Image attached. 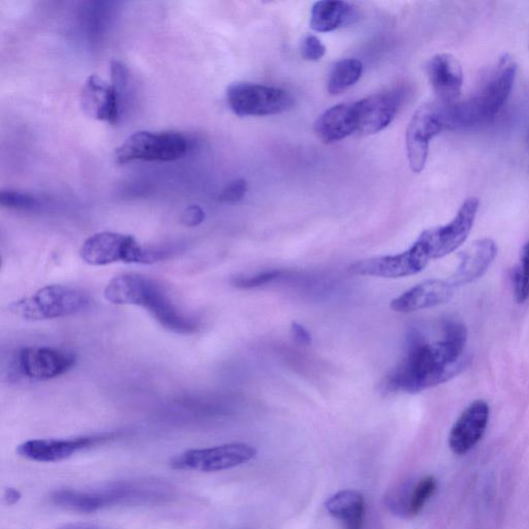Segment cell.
I'll list each match as a JSON object with an SVG mask.
<instances>
[{"instance_id":"1","label":"cell","mask_w":529,"mask_h":529,"mask_svg":"<svg viewBox=\"0 0 529 529\" xmlns=\"http://www.w3.org/2000/svg\"><path fill=\"white\" fill-rule=\"evenodd\" d=\"M463 342L443 339L427 342L419 333L410 336L408 351L385 382L389 392L419 393L459 375L468 366Z\"/></svg>"},{"instance_id":"2","label":"cell","mask_w":529,"mask_h":529,"mask_svg":"<svg viewBox=\"0 0 529 529\" xmlns=\"http://www.w3.org/2000/svg\"><path fill=\"white\" fill-rule=\"evenodd\" d=\"M173 486L154 479L124 480L91 490L60 489L51 502L69 511L91 514L117 506L158 505L171 501Z\"/></svg>"},{"instance_id":"3","label":"cell","mask_w":529,"mask_h":529,"mask_svg":"<svg viewBox=\"0 0 529 529\" xmlns=\"http://www.w3.org/2000/svg\"><path fill=\"white\" fill-rule=\"evenodd\" d=\"M104 296L115 305L143 307L165 329L177 334H193L198 322L182 313L166 288L158 280L136 274H120L112 278Z\"/></svg>"},{"instance_id":"4","label":"cell","mask_w":529,"mask_h":529,"mask_svg":"<svg viewBox=\"0 0 529 529\" xmlns=\"http://www.w3.org/2000/svg\"><path fill=\"white\" fill-rule=\"evenodd\" d=\"M516 73V62L504 55L468 99L444 104L447 131L475 130L490 123L508 102Z\"/></svg>"},{"instance_id":"5","label":"cell","mask_w":529,"mask_h":529,"mask_svg":"<svg viewBox=\"0 0 529 529\" xmlns=\"http://www.w3.org/2000/svg\"><path fill=\"white\" fill-rule=\"evenodd\" d=\"M170 248L146 247L135 237L115 232H101L90 236L80 248L81 259L90 266L115 263L149 265L170 258Z\"/></svg>"},{"instance_id":"6","label":"cell","mask_w":529,"mask_h":529,"mask_svg":"<svg viewBox=\"0 0 529 529\" xmlns=\"http://www.w3.org/2000/svg\"><path fill=\"white\" fill-rule=\"evenodd\" d=\"M89 305L90 298L83 291L69 286L51 285L13 302L9 310L19 319L38 322L74 316Z\"/></svg>"},{"instance_id":"7","label":"cell","mask_w":529,"mask_h":529,"mask_svg":"<svg viewBox=\"0 0 529 529\" xmlns=\"http://www.w3.org/2000/svg\"><path fill=\"white\" fill-rule=\"evenodd\" d=\"M188 149V140L179 132L141 131L117 147L115 160L119 165L137 161L174 162L183 158Z\"/></svg>"},{"instance_id":"8","label":"cell","mask_w":529,"mask_h":529,"mask_svg":"<svg viewBox=\"0 0 529 529\" xmlns=\"http://www.w3.org/2000/svg\"><path fill=\"white\" fill-rule=\"evenodd\" d=\"M227 99L231 110L240 117L282 114L295 105L289 91L255 83L231 85Z\"/></svg>"},{"instance_id":"9","label":"cell","mask_w":529,"mask_h":529,"mask_svg":"<svg viewBox=\"0 0 529 529\" xmlns=\"http://www.w3.org/2000/svg\"><path fill=\"white\" fill-rule=\"evenodd\" d=\"M257 449L251 445L235 443L205 449H193L178 454L171 460L175 470L202 473L222 472L252 461Z\"/></svg>"},{"instance_id":"10","label":"cell","mask_w":529,"mask_h":529,"mask_svg":"<svg viewBox=\"0 0 529 529\" xmlns=\"http://www.w3.org/2000/svg\"><path fill=\"white\" fill-rule=\"evenodd\" d=\"M445 131L447 126L443 103H427L415 112L406 137L408 159L413 172L421 173L424 170L431 140Z\"/></svg>"},{"instance_id":"11","label":"cell","mask_w":529,"mask_h":529,"mask_svg":"<svg viewBox=\"0 0 529 529\" xmlns=\"http://www.w3.org/2000/svg\"><path fill=\"white\" fill-rule=\"evenodd\" d=\"M477 198H469L459 208L454 219L447 225L424 231L418 238L431 259H441L455 252L468 239L479 211Z\"/></svg>"},{"instance_id":"12","label":"cell","mask_w":529,"mask_h":529,"mask_svg":"<svg viewBox=\"0 0 529 529\" xmlns=\"http://www.w3.org/2000/svg\"><path fill=\"white\" fill-rule=\"evenodd\" d=\"M430 260L427 248L417 239L406 252L358 261L350 267V271L362 276L401 278L422 272Z\"/></svg>"},{"instance_id":"13","label":"cell","mask_w":529,"mask_h":529,"mask_svg":"<svg viewBox=\"0 0 529 529\" xmlns=\"http://www.w3.org/2000/svg\"><path fill=\"white\" fill-rule=\"evenodd\" d=\"M76 362L74 353L48 347L23 348L16 357V366L21 375L39 382L66 375Z\"/></svg>"},{"instance_id":"14","label":"cell","mask_w":529,"mask_h":529,"mask_svg":"<svg viewBox=\"0 0 529 529\" xmlns=\"http://www.w3.org/2000/svg\"><path fill=\"white\" fill-rule=\"evenodd\" d=\"M114 438V433H107L74 439L30 440L21 444L17 452L21 457L31 461L59 462L83 450L105 444Z\"/></svg>"},{"instance_id":"15","label":"cell","mask_w":529,"mask_h":529,"mask_svg":"<svg viewBox=\"0 0 529 529\" xmlns=\"http://www.w3.org/2000/svg\"><path fill=\"white\" fill-rule=\"evenodd\" d=\"M83 112L96 120L115 124L120 116V92L99 76H90L81 91Z\"/></svg>"},{"instance_id":"16","label":"cell","mask_w":529,"mask_h":529,"mask_svg":"<svg viewBox=\"0 0 529 529\" xmlns=\"http://www.w3.org/2000/svg\"><path fill=\"white\" fill-rule=\"evenodd\" d=\"M489 415L490 409L484 400H476L464 410L450 432L449 446L454 454L464 455L481 441Z\"/></svg>"},{"instance_id":"17","label":"cell","mask_w":529,"mask_h":529,"mask_svg":"<svg viewBox=\"0 0 529 529\" xmlns=\"http://www.w3.org/2000/svg\"><path fill=\"white\" fill-rule=\"evenodd\" d=\"M396 92H382L355 102L358 132L373 135L385 130L393 121L400 106Z\"/></svg>"},{"instance_id":"18","label":"cell","mask_w":529,"mask_h":529,"mask_svg":"<svg viewBox=\"0 0 529 529\" xmlns=\"http://www.w3.org/2000/svg\"><path fill=\"white\" fill-rule=\"evenodd\" d=\"M427 74L439 102L451 105L459 101L463 86V71L454 56L435 55L428 62Z\"/></svg>"},{"instance_id":"19","label":"cell","mask_w":529,"mask_h":529,"mask_svg":"<svg viewBox=\"0 0 529 529\" xmlns=\"http://www.w3.org/2000/svg\"><path fill=\"white\" fill-rule=\"evenodd\" d=\"M453 295L454 287L449 280L430 279L392 300L391 308L399 314H410L445 304Z\"/></svg>"},{"instance_id":"20","label":"cell","mask_w":529,"mask_h":529,"mask_svg":"<svg viewBox=\"0 0 529 529\" xmlns=\"http://www.w3.org/2000/svg\"><path fill=\"white\" fill-rule=\"evenodd\" d=\"M497 256V245L489 238L474 241L460 254L459 266L449 283L455 288L482 277Z\"/></svg>"},{"instance_id":"21","label":"cell","mask_w":529,"mask_h":529,"mask_svg":"<svg viewBox=\"0 0 529 529\" xmlns=\"http://www.w3.org/2000/svg\"><path fill=\"white\" fill-rule=\"evenodd\" d=\"M437 489V479L425 477L414 484L392 490L387 496V505L393 514L402 518H413L423 511Z\"/></svg>"},{"instance_id":"22","label":"cell","mask_w":529,"mask_h":529,"mask_svg":"<svg viewBox=\"0 0 529 529\" xmlns=\"http://www.w3.org/2000/svg\"><path fill=\"white\" fill-rule=\"evenodd\" d=\"M317 136L327 144L358 132L355 104H339L326 110L315 123Z\"/></svg>"},{"instance_id":"23","label":"cell","mask_w":529,"mask_h":529,"mask_svg":"<svg viewBox=\"0 0 529 529\" xmlns=\"http://www.w3.org/2000/svg\"><path fill=\"white\" fill-rule=\"evenodd\" d=\"M328 513L345 529H363L365 518L364 496L355 490H342L326 502Z\"/></svg>"},{"instance_id":"24","label":"cell","mask_w":529,"mask_h":529,"mask_svg":"<svg viewBox=\"0 0 529 529\" xmlns=\"http://www.w3.org/2000/svg\"><path fill=\"white\" fill-rule=\"evenodd\" d=\"M354 16L353 7L346 2L323 0L311 9L310 27L318 33H330L351 21Z\"/></svg>"},{"instance_id":"25","label":"cell","mask_w":529,"mask_h":529,"mask_svg":"<svg viewBox=\"0 0 529 529\" xmlns=\"http://www.w3.org/2000/svg\"><path fill=\"white\" fill-rule=\"evenodd\" d=\"M363 64L356 58H345L333 66L329 80L328 91L330 95L337 96L354 86L361 78Z\"/></svg>"},{"instance_id":"26","label":"cell","mask_w":529,"mask_h":529,"mask_svg":"<svg viewBox=\"0 0 529 529\" xmlns=\"http://www.w3.org/2000/svg\"><path fill=\"white\" fill-rule=\"evenodd\" d=\"M514 290L518 303L529 298V241L523 246L520 264L514 271Z\"/></svg>"},{"instance_id":"27","label":"cell","mask_w":529,"mask_h":529,"mask_svg":"<svg viewBox=\"0 0 529 529\" xmlns=\"http://www.w3.org/2000/svg\"><path fill=\"white\" fill-rule=\"evenodd\" d=\"M282 275V271L271 270L251 276H236L232 278V285L242 290L256 289L275 282V280L282 277Z\"/></svg>"},{"instance_id":"28","label":"cell","mask_w":529,"mask_h":529,"mask_svg":"<svg viewBox=\"0 0 529 529\" xmlns=\"http://www.w3.org/2000/svg\"><path fill=\"white\" fill-rule=\"evenodd\" d=\"M0 204L15 210H34L40 206V201L29 194L17 191H3L0 193Z\"/></svg>"},{"instance_id":"29","label":"cell","mask_w":529,"mask_h":529,"mask_svg":"<svg viewBox=\"0 0 529 529\" xmlns=\"http://www.w3.org/2000/svg\"><path fill=\"white\" fill-rule=\"evenodd\" d=\"M247 193V182L244 179H235L223 190L220 200L224 203L235 204L240 202Z\"/></svg>"},{"instance_id":"30","label":"cell","mask_w":529,"mask_h":529,"mask_svg":"<svg viewBox=\"0 0 529 529\" xmlns=\"http://www.w3.org/2000/svg\"><path fill=\"white\" fill-rule=\"evenodd\" d=\"M326 47L315 36H307L302 44V55L306 60L319 61L326 54Z\"/></svg>"},{"instance_id":"31","label":"cell","mask_w":529,"mask_h":529,"mask_svg":"<svg viewBox=\"0 0 529 529\" xmlns=\"http://www.w3.org/2000/svg\"><path fill=\"white\" fill-rule=\"evenodd\" d=\"M205 211L199 205H191L182 212L181 222L184 226L195 228L205 221Z\"/></svg>"},{"instance_id":"32","label":"cell","mask_w":529,"mask_h":529,"mask_svg":"<svg viewBox=\"0 0 529 529\" xmlns=\"http://www.w3.org/2000/svg\"><path fill=\"white\" fill-rule=\"evenodd\" d=\"M111 78L113 85L120 92L128 84L129 71L126 66H123L119 61H113L111 65Z\"/></svg>"},{"instance_id":"33","label":"cell","mask_w":529,"mask_h":529,"mask_svg":"<svg viewBox=\"0 0 529 529\" xmlns=\"http://www.w3.org/2000/svg\"><path fill=\"white\" fill-rule=\"evenodd\" d=\"M291 334L296 344L302 347L309 346L311 344V341H313V337H311L308 330L298 323L292 324Z\"/></svg>"},{"instance_id":"34","label":"cell","mask_w":529,"mask_h":529,"mask_svg":"<svg viewBox=\"0 0 529 529\" xmlns=\"http://www.w3.org/2000/svg\"><path fill=\"white\" fill-rule=\"evenodd\" d=\"M22 494L15 488H8L5 492V501L8 505H16L20 502Z\"/></svg>"},{"instance_id":"35","label":"cell","mask_w":529,"mask_h":529,"mask_svg":"<svg viewBox=\"0 0 529 529\" xmlns=\"http://www.w3.org/2000/svg\"><path fill=\"white\" fill-rule=\"evenodd\" d=\"M95 529H97V528H95Z\"/></svg>"}]
</instances>
